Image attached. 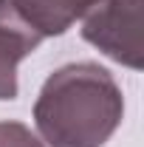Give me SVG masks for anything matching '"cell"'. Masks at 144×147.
I'll return each mask as SVG.
<instances>
[{"label":"cell","instance_id":"obj_1","mask_svg":"<svg viewBox=\"0 0 144 147\" xmlns=\"http://www.w3.org/2000/svg\"><path fill=\"white\" fill-rule=\"evenodd\" d=\"M124 116L113 74L96 62L57 68L34 102V125L45 147H102Z\"/></svg>","mask_w":144,"mask_h":147},{"label":"cell","instance_id":"obj_2","mask_svg":"<svg viewBox=\"0 0 144 147\" xmlns=\"http://www.w3.org/2000/svg\"><path fill=\"white\" fill-rule=\"evenodd\" d=\"M82 37L102 54L127 65L141 68V0H99L82 23Z\"/></svg>","mask_w":144,"mask_h":147},{"label":"cell","instance_id":"obj_3","mask_svg":"<svg viewBox=\"0 0 144 147\" xmlns=\"http://www.w3.org/2000/svg\"><path fill=\"white\" fill-rule=\"evenodd\" d=\"M45 37L20 11L17 0H0V99L17 96V65Z\"/></svg>","mask_w":144,"mask_h":147},{"label":"cell","instance_id":"obj_4","mask_svg":"<svg viewBox=\"0 0 144 147\" xmlns=\"http://www.w3.org/2000/svg\"><path fill=\"white\" fill-rule=\"evenodd\" d=\"M99 0H17L20 11L34 23V28L42 37L65 34Z\"/></svg>","mask_w":144,"mask_h":147},{"label":"cell","instance_id":"obj_5","mask_svg":"<svg viewBox=\"0 0 144 147\" xmlns=\"http://www.w3.org/2000/svg\"><path fill=\"white\" fill-rule=\"evenodd\" d=\"M0 147H45L20 122H0Z\"/></svg>","mask_w":144,"mask_h":147}]
</instances>
